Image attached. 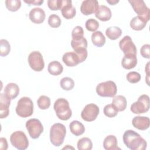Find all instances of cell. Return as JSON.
<instances>
[{"label":"cell","mask_w":150,"mask_h":150,"mask_svg":"<svg viewBox=\"0 0 150 150\" xmlns=\"http://www.w3.org/2000/svg\"><path fill=\"white\" fill-rule=\"evenodd\" d=\"M123 142L131 150H144L146 148V141L137 132L128 129L123 134Z\"/></svg>","instance_id":"1"},{"label":"cell","mask_w":150,"mask_h":150,"mask_svg":"<svg viewBox=\"0 0 150 150\" xmlns=\"http://www.w3.org/2000/svg\"><path fill=\"white\" fill-rule=\"evenodd\" d=\"M66 134L65 126L61 123L54 124L50 129V140L55 146H60L64 141Z\"/></svg>","instance_id":"2"},{"label":"cell","mask_w":150,"mask_h":150,"mask_svg":"<svg viewBox=\"0 0 150 150\" xmlns=\"http://www.w3.org/2000/svg\"><path fill=\"white\" fill-rule=\"evenodd\" d=\"M54 110L57 117L61 120L66 121L70 118L72 111L67 100L63 98L57 99L54 103Z\"/></svg>","instance_id":"3"},{"label":"cell","mask_w":150,"mask_h":150,"mask_svg":"<svg viewBox=\"0 0 150 150\" xmlns=\"http://www.w3.org/2000/svg\"><path fill=\"white\" fill-rule=\"evenodd\" d=\"M18 115L22 118L31 116L33 112V103L32 100L28 97H23L18 101L15 109Z\"/></svg>","instance_id":"4"},{"label":"cell","mask_w":150,"mask_h":150,"mask_svg":"<svg viewBox=\"0 0 150 150\" xmlns=\"http://www.w3.org/2000/svg\"><path fill=\"white\" fill-rule=\"evenodd\" d=\"M97 94L103 97H113L117 92L115 83L111 80L99 83L96 87Z\"/></svg>","instance_id":"5"},{"label":"cell","mask_w":150,"mask_h":150,"mask_svg":"<svg viewBox=\"0 0 150 150\" xmlns=\"http://www.w3.org/2000/svg\"><path fill=\"white\" fill-rule=\"evenodd\" d=\"M10 141L13 146L19 150L27 149L29 141L26 134L22 131H17L13 132L10 137Z\"/></svg>","instance_id":"6"},{"label":"cell","mask_w":150,"mask_h":150,"mask_svg":"<svg viewBox=\"0 0 150 150\" xmlns=\"http://www.w3.org/2000/svg\"><path fill=\"white\" fill-rule=\"evenodd\" d=\"M128 2L131 5L135 12L138 14V16L148 22L150 19V9L146 5L144 1L142 0H129Z\"/></svg>","instance_id":"7"},{"label":"cell","mask_w":150,"mask_h":150,"mask_svg":"<svg viewBox=\"0 0 150 150\" xmlns=\"http://www.w3.org/2000/svg\"><path fill=\"white\" fill-rule=\"evenodd\" d=\"M149 109V97L146 94L140 96L137 102H134L131 106L130 110L134 114H143Z\"/></svg>","instance_id":"8"},{"label":"cell","mask_w":150,"mask_h":150,"mask_svg":"<svg viewBox=\"0 0 150 150\" xmlns=\"http://www.w3.org/2000/svg\"><path fill=\"white\" fill-rule=\"evenodd\" d=\"M26 128L30 137L37 139L43 131V127L41 122L36 118H31L26 122Z\"/></svg>","instance_id":"9"},{"label":"cell","mask_w":150,"mask_h":150,"mask_svg":"<svg viewBox=\"0 0 150 150\" xmlns=\"http://www.w3.org/2000/svg\"><path fill=\"white\" fill-rule=\"evenodd\" d=\"M28 63L35 71H41L45 67V62L42 54L39 51L32 52L28 56Z\"/></svg>","instance_id":"10"},{"label":"cell","mask_w":150,"mask_h":150,"mask_svg":"<svg viewBox=\"0 0 150 150\" xmlns=\"http://www.w3.org/2000/svg\"><path fill=\"white\" fill-rule=\"evenodd\" d=\"M100 112L98 107L93 103L87 104L81 112L82 119L86 121L90 122L95 120Z\"/></svg>","instance_id":"11"},{"label":"cell","mask_w":150,"mask_h":150,"mask_svg":"<svg viewBox=\"0 0 150 150\" xmlns=\"http://www.w3.org/2000/svg\"><path fill=\"white\" fill-rule=\"evenodd\" d=\"M119 46L124 55H137V48L129 36H125L119 42Z\"/></svg>","instance_id":"12"},{"label":"cell","mask_w":150,"mask_h":150,"mask_svg":"<svg viewBox=\"0 0 150 150\" xmlns=\"http://www.w3.org/2000/svg\"><path fill=\"white\" fill-rule=\"evenodd\" d=\"M98 8L99 4L97 0H85L81 3L80 11L84 15H89L96 13Z\"/></svg>","instance_id":"13"},{"label":"cell","mask_w":150,"mask_h":150,"mask_svg":"<svg viewBox=\"0 0 150 150\" xmlns=\"http://www.w3.org/2000/svg\"><path fill=\"white\" fill-rule=\"evenodd\" d=\"M60 11L63 16L66 19H72L76 14V8L72 5V1L70 0H62Z\"/></svg>","instance_id":"14"},{"label":"cell","mask_w":150,"mask_h":150,"mask_svg":"<svg viewBox=\"0 0 150 150\" xmlns=\"http://www.w3.org/2000/svg\"><path fill=\"white\" fill-rule=\"evenodd\" d=\"M29 18L33 23L40 24L44 22L46 18V14L42 8H34L29 12Z\"/></svg>","instance_id":"15"},{"label":"cell","mask_w":150,"mask_h":150,"mask_svg":"<svg viewBox=\"0 0 150 150\" xmlns=\"http://www.w3.org/2000/svg\"><path fill=\"white\" fill-rule=\"evenodd\" d=\"M11 98L5 93L0 94V118L1 119L7 117L9 114V107L11 104Z\"/></svg>","instance_id":"16"},{"label":"cell","mask_w":150,"mask_h":150,"mask_svg":"<svg viewBox=\"0 0 150 150\" xmlns=\"http://www.w3.org/2000/svg\"><path fill=\"white\" fill-rule=\"evenodd\" d=\"M132 125L139 130H146L150 125V120L147 117L137 116L133 118L132 120Z\"/></svg>","instance_id":"17"},{"label":"cell","mask_w":150,"mask_h":150,"mask_svg":"<svg viewBox=\"0 0 150 150\" xmlns=\"http://www.w3.org/2000/svg\"><path fill=\"white\" fill-rule=\"evenodd\" d=\"M63 62L68 67H74L80 63L78 56L74 52L65 53L62 57Z\"/></svg>","instance_id":"18"},{"label":"cell","mask_w":150,"mask_h":150,"mask_svg":"<svg viewBox=\"0 0 150 150\" xmlns=\"http://www.w3.org/2000/svg\"><path fill=\"white\" fill-rule=\"evenodd\" d=\"M111 11L110 9L105 5H101L96 12L95 16L99 20L105 22L109 21L111 18Z\"/></svg>","instance_id":"19"},{"label":"cell","mask_w":150,"mask_h":150,"mask_svg":"<svg viewBox=\"0 0 150 150\" xmlns=\"http://www.w3.org/2000/svg\"><path fill=\"white\" fill-rule=\"evenodd\" d=\"M137 64V56L134 54L124 55L121 61V65L122 67L127 70H130L134 68Z\"/></svg>","instance_id":"20"},{"label":"cell","mask_w":150,"mask_h":150,"mask_svg":"<svg viewBox=\"0 0 150 150\" xmlns=\"http://www.w3.org/2000/svg\"><path fill=\"white\" fill-rule=\"evenodd\" d=\"M103 146L106 150L121 149L118 147L117 138L113 135H108L104 138L103 141Z\"/></svg>","instance_id":"21"},{"label":"cell","mask_w":150,"mask_h":150,"mask_svg":"<svg viewBox=\"0 0 150 150\" xmlns=\"http://www.w3.org/2000/svg\"><path fill=\"white\" fill-rule=\"evenodd\" d=\"M4 93L11 100L15 98L19 93V86L14 83H8L4 88Z\"/></svg>","instance_id":"22"},{"label":"cell","mask_w":150,"mask_h":150,"mask_svg":"<svg viewBox=\"0 0 150 150\" xmlns=\"http://www.w3.org/2000/svg\"><path fill=\"white\" fill-rule=\"evenodd\" d=\"M112 104L115 107L118 111H122L125 110L127 107V101L124 96L118 95L114 97Z\"/></svg>","instance_id":"23"},{"label":"cell","mask_w":150,"mask_h":150,"mask_svg":"<svg viewBox=\"0 0 150 150\" xmlns=\"http://www.w3.org/2000/svg\"><path fill=\"white\" fill-rule=\"evenodd\" d=\"M70 132L75 136H80L85 131L84 125L79 121L74 120L71 121L69 125Z\"/></svg>","instance_id":"24"},{"label":"cell","mask_w":150,"mask_h":150,"mask_svg":"<svg viewBox=\"0 0 150 150\" xmlns=\"http://www.w3.org/2000/svg\"><path fill=\"white\" fill-rule=\"evenodd\" d=\"M47 70L50 74L53 76H58L63 72V67L59 62L54 60L49 63Z\"/></svg>","instance_id":"25"},{"label":"cell","mask_w":150,"mask_h":150,"mask_svg":"<svg viewBox=\"0 0 150 150\" xmlns=\"http://www.w3.org/2000/svg\"><path fill=\"white\" fill-rule=\"evenodd\" d=\"M147 22L139 16L134 17L130 21V27L135 30H142L146 26Z\"/></svg>","instance_id":"26"},{"label":"cell","mask_w":150,"mask_h":150,"mask_svg":"<svg viewBox=\"0 0 150 150\" xmlns=\"http://www.w3.org/2000/svg\"><path fill=\"white\" fill-rule=\"evenodd\" d=\"M93 44L97 47H102L105 43V38L101 31H96L91 35Z\"/></svg>","instance_id":"27"},{"label":"cell","mask_w":150,"mask_h":150,"mask_svg":"<svg viewBox=\"0 0 150 150\" xmlns=\"http://www.w3.org/2000/svg\"><path fill=\"white\" fill-rule=\"evenodd\" d=\"M122 34L121 29L117 26H111L105 30L106 36L111 40H116L121 36Z\"/></svg>","instance_id":"28"},{"label":"cell","mask_w":150,"mask_h":150,"mask_svg":"<svg viewBox=\"0 0 150 150\" xmlns=\"http://www.w3.org/2000/svg\"><path fill=\"white\" fill-rule=\"evenodd\" d=\"M71 46L73 49L74 51H77L79 50L87 49V40L84 37L77 40L72 39L71 41Z\"/></svg>","instance_id":"29"},{"label":"cell","mask_w":150,"mask_h":150,"mask_svg":"<svg viewBox=\"0 0 150 150\" xmlns=\"http://www.w3.org/2000/svg\"><path fill=\"white\" fill-rule=\"evenodd\" d=\"M93 147L91 140L87 137H83L77 142V149L79 150H91Z\"/></svg>","instance_id":"30"},{"label":"cell","mask_w":150,"mask_h":150,"mask_svg":"<svg viewBox=\"0 0 150 150\" xmlns=\"http://www.w3.org/2000/svg\"><path fill=\"white\" fill-rule=\"evenodd\" d=\"M60 86L62 89L66 91L71 90L74 86V80L69 77H63L60 81Z\"/></svg>","instance_id":"31"},{"label":"cell","mask_w":150,"mask_h":150,"mask_svg":"<svg viewBox=\"0 0 150 150\" xmlns=\"http://www.w3.org/2000/svg\"><path fill=\"white\" fill-rule=\"evenodd\" d=\"M37 104L41 110H46L50 105V99L46 96H41L37 100Z\"/></svg>","instance_id":"32"},{"label":"cell","mask_w":150,"mask_h":150,"mask_svg":"<svg viewBox=\"0 0 150 150\" xmlns=\"http://www.w3.org/2000/svg\"><path fill=\"white\" fill-rule=\"evenodd\" d=\"M5 6L6 8L11 11H17L21 6V1L19 0H6Z\"/></svg>","instance_id":"33"},{"label":"cell","mask_w":150,"mask_h":150,"mask_svg":"<svg viewBox=\"0 0 150 150\" xmlns=\"http://www.w3.org/2000/svg\"><path fill=\"white\" fill-rule=\"evenodd\" d=\"M11 51V45L5 39L0 40V55L2 57L6 56Z\"/></svg>","instance_id":"34"},{"label":"cell","mask_w":150,"mask_h":150,"mask_svg":"<svg viewBox=\"0 0 150 150\" xmlns=\"http://www.w3.org/2000/svg\"><path fill=\"white\" fill-rule=\"evenodd\" d=\"M103 112L105 116L109 118H112L117 115L118 111L112 104H110L104 107Z\"/></svg>","instance_id":"35"},{"label":"cell","mask_w":150,"mask_h":150,"mask_svg":"<svg viewBox=\"0 0 150 150\" xmlns=\"http://www.w3.org/2000/svg\"><path fill=\"white\" fill-rule=\"evenodd\" d=\"M48 24L53 28H57L61 25L62 21L60 18L56 14H52L48 18Z\"/></svg>","instance_id":"36"},{"label":"cell","mask_w":150,"mask_h":150,"mask_svg":"<svg viewBox=\"0 0 150 150\" xmlns=\"http://www.w3.org/2000/svg\"><path fill=\"white\" fill-rule=\"evenodd\" d=\"M85 26L87 30L94 32L98 28L99 23L97 20L93 18H90L86 22Z\"/></svg>","instance_id":"37"},{"label":"cell","mask_w":150,"mask_h":150,"mask_svg":"<svg viewBox=\"0 0 150 150\" xmlns=\"http://www.w3.org/2000/svg\"><path fill=\"white\" fill-rule=\"evenodd\" d=\"M72 39L77 40L84 37V30L81 26H77L74 27L71 32Z\"/></svg>","instance_id":"38"},{"label":"cell","mask_w":150,"mask_h":150,"mask_svg":"<svg viewBox=\"0 0 150 150\" xmlns=\"http://www.w3.org/2000/svg\"><path fill=\"white\" fill-rule=\"evenodd\" d=\"M127 80L131 83H137L141 80V75L139 73L136 71H130L126 76Z\"/></svg>","instance_id":"39"},{"label":"cell","mask_w":150,"mask_h":150,"mask_svg":"<svg viewBox=\"0 0 150 150\" xmlns=\"http://www.w3.org/2000/svg\"><path fill=\"white\" fill-rule=\"evenodd\" d=\"M47 5L50 10H61L62 6V0H49L47 1Z\"/></svg>","instance_id":"40"},{"label":"cell","mask_w":150,"mask_h":150,"mask_svg":"<svg viewBox=\"0 0 150 150\" xmlns=\"http://www.w3.org/2000/svg\"><path fill=\"white\" fill-rule=\"evenodd\" d=\"M149 50H150V45L149 44L144 45L140 49V53L141 56L144 58L149 59L150 58Z\"/></svg>","instance_id":"41"},{"label":"cell","mask_w":150,"mask_h":150,"mask_svg":"<svg viewBox=\"0 0 150 150\" xmlns=\"http://www.w3.org/2000/svg\"><path fill=\"white\" fill-rule=\"evenodd\" d=\"M8 149V142L5 138L2 137L0 138V149L6 150Z\"/></svg>","instance_id":"42"},{"label":"cell","mask_w":150,"mask_h":150,"mask_svg":"<svg viewBox=\"0 0 150 150\" xmlns=\"http://www.w3.org/2000/svg\"><path fill=\"white\" fill-rule=\"evenodd\" d=\"M24 2L29 5H41L44 1L43 0H28V1H26V0H25Z\"/></svg>","instance_id":"43"},{"label":"cell","mask_w":150,"mask_h":150,"mask_svg":"<svg viewBox=\"0 0 150 150\" xmlns=\"http://www.w3.org/2000/svg\"><path fill=\"white\" fill-rule=\"evenodd\" d=\"M107 3H108L111 5H114L116 4L119 2L118 0H107Z\"/></svg>","instance_id":"44"}]
</instances>
